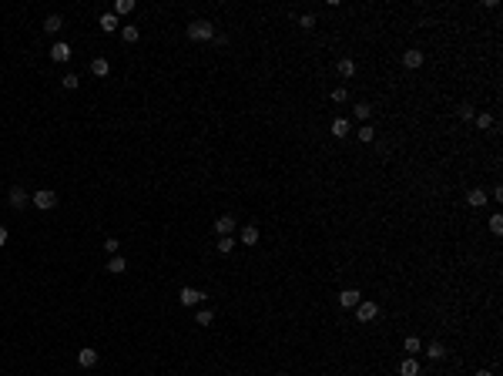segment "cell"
Masks as SVG:
<instances>
[{"instance_id":"obj_1","label":"cell","mask_w":503,"mask_h":376,"mask_svg":"<svg viewBox=\"0 0 503 376\" xmlns=\"http://www.w3.org/2000/svg\"><path fill=\"white\" fill-rule=\"evenodd\" d=\"M188 40H215V24L211 20H192L188 24Z\"/></svg>"},{"instance_id":"obj_2","label":"cell","mask_w":503,"mask_h":376,"mask_svg":"<svg viewBox=\"0 0 503 376\" xmlns=\"http://www.w3.org/2000/svg\"><path fill=\"white\" fill-rule=\"evenodd\" d=\"M178 303H181L184 309H188V306H201V303H205V292L195 289V286H184L181 292H178Z\"/></svg>"},{"instance_id":"obj_3","label":"cell","mask_w":503,"mask_h":376,"mask_svg":"<svg viewBox=\"0 0 503 376\" xmlns=\"http://www.w3.org/2000/svg\"><path fill=\"white\" fill-rule=\"evenodd\" d=\"M34 205H37L40 212L54 208L57 205V192H54V188H37V192H34Z\"/></svg>"},{"instance_id":"obj_4","label":"cell","mask_w":503,"mask_h":376,"mask_svg":"<svg viewBox=\"0 0 503 376\" xmlns=\"http://www.w3.org/2000/svg\"><path fill=\"white\" fill-rule=\"evenodd\" d=\"M376 316H379V303H369V299H362V303L356 306V319H359V322H373Z\"/></svg>"},{"instance_id":"obj_5","label":"cell","mask_w":503,"mask_h":376,"mask_svg":"<svg viewBox=\"0 0 503 376\" xmlns=\"http://www.w3.org/2000/svg\"><path fill=\"white\" fill-rule=\"evenodd\" d=\"M235 225H239V218H235V215H218L215 218V235H218V239H222V235H232Z\"/></svg>"},{"instance_id":"obj_6","label":"cell","mask_w":503,"mask_h":376,"mask_svg":"<svg viewBox=\"0 0 503 376\" xmlns=\"http://www.w3.org/2000/svg\"><path fill=\"white\" fill-rule=\"evenodd\" d=\"M359 303H362L359 289H342V292H339V306H342V309H356Z\"/></svg>"},{"instance_id":"obj_7","label":"cell","mask_w":503,"mask_h":376,"mask_svg":"<svg viewBox=\"0 0 503 376\" xmlns=\"http://www.w3.org/2000/svg\"><path fill=\"white\" fill-rule=\"evenodd\" d=\"M50 61H54V64H67V61H71V44H64V40L54 44V47H50Z\"/></svg>"},{"instance_id":"obj_8","label":"cell","mask_w":503,"mask_h":376,"mask_svg":"<svg viewBox=\"0 0 503 376\" xmlns=\"http://www.w3.org/2000/svg\"><path fill=\"white\" fill-rule=\"evenodd\" d=\"M423 51H416V47H409L406 54H403V67H409V71H416V67H423Z\"/></svg>"},{"instance_id":"obj_9","label":"cell","mask_w":503,"mask_h":376,"mask_svg":"<svg viewBox=\"0 0 503 376\" xmlns=\"http://www.w3.org/2000/svg\"><path fill=\"white\" fill-rule=\"evenodd\" d=\"M77 366H81V369H91V366H97V349H91V346H84V349L77 353Z\"/></svg>"},{"instance_id":"obj_10","label":"cell","mask_w":503,"mask_h":376,"mask_svg":"<svg viewBox=\"0 0 503 376\" xmlns=\"http://www.w3.org/2000/svg\"><path fill=\"white\" fill-rule=\"evenodd\" d=\"M7 202H10L14 208H24V205H27V188H20V185H14V188L7 192Z\"/></svg>"},{"instance_id":"obj_11","label":"cell","mask_w":503,"mask_h":376,"mask_svg":"<svg viewBox=\"0 0 503 376\" xmlns=\"http://www.w3.org/2000/svg\"><path fill=\"white\" fill-rule=\"evenodd\" d=\"M97 27H101L104 34H114V31H118V17H114L111 10H108V14H101V17H97Z\"/></svg>"},{"instance_id":"obj_12","label":"cell","mask_w":503,"mask_h":376,"mask_svg":"<svg viewBox=\"0 0 503 376\" xmlns=\"http://www.w3.org/2000/svg\"><path fill=\"white\" fill-rule=\"evenodd\" d=\"M108 71H111L108 57H94V61H91V74H94V78H108Z\"/></svg>"},{"instance_id":"obj_13","label":"cell","mask_w":503,"mask_h":376,"mask_svg":"<svg viewBox=\"0 0 503 376\" xmlns=\"http://www.w3.org/2000/svg\"><path fill=\"white\" fill-rule=\"evenodd\" d=\"M124 269H128V259H124V256H111V259H108V272H111V275H121Z\"/></svg>"},{"instance_id":"obj_14","label":"cell","mask_w":503,"mask_h":376,"mask_svg":"<svg viewBox=\"0 0 503 376\" xmlns=\"http://www.w3.org/2000/svg\"><path fill=\"white\" fill-rule=\"evenodd\" d=\"M466 202H470L473 208H483L487 205V192H483V188H470V192H466Z\"/></svg>"},{"instance_id":"obj_15","label":"cell","mask_w":503,"mask_h":376,"mask_svg":"<svg viewBox=\"0 0 503 376\" xmlns=\"http://www.w3.org/2000/svg\"><path fill=\"white\" fill-rule=\"evenodd\" d=\"M339 78H356V61H352V57H342V61H339Z\"/></svg>"},{"instance_id":"obj_16","label":"cell","mask_w":503,"mask_h":376,"mask_svg":"<svg viewBox=\"0 0 503 376\" xmlns=\"http://www.w3.org/2000/svg\"><path fill=\"white\" fill-rule=\"evenodd\" d=\"M400 376H419V363H416L413 356H406V360L400 363Z\"/></svg>"},{"instance_id":"obj_17","label":"cell","mask_w":503,"mask_h":376,"mask_svg":"<svg viewBox=\"0 0 503 376\" xmlns=\"http://www.w3.org/2000/svg\"><path fill=\"white\" fill-rule=\"evenodd\" d=\"M403 349H406L409 356H416V353H423V339L419 336H406L403 339Z\"/></svg>"},{"instance_id":"obj_18","label":"cell","mask_w":503,"mask_h":376,"mask_svg":"<svg viewBox=\"0 0 503 376\" xmlns=\"http://www.w3.org/2000/svg\"><path fill=\"white\" fill-rule=\"evenodd\" d=\"M423 349H426V356H430V360H443V356H446V346L436 343V339H433L430 346H423Z\"/></svg>"},{"instance_id":"obj_19","label":"cell","mask_w":503,"mask_h":376,"mask_svg":"<svg viewBox=\"0 0 503 376\" xmlns=\"http://www.w3.org/2000/svg\"><path fill=\"white\" fill-rule=\"evenodd\" d=\"M61 27H64V17H61V14H50L47 20H44V31H47V34H57Z\"/></svg>"},{"instance_id":"obj_20","label":"cell","mask_w":503,"mask_h":376,"mask_svg":"<svg viewBox=\"0 0 503 376\" xmlns=\"http://www.w3.org/2000/svg\"><path fill=\"white\" fill-rule=\"evenodd\" d=\"M258 242V229L255 225H245V229H242V245H255Z\"/></svg>"},{"instance_id":"obj_21","label":"cell","mask_w":503,"mask_h":376,"mask_svg":"<svg viewBox=\"0 0 503 376\" xmlns=\"http://www.w3.org/2000/svg\"><path fill=\"white\" fill-rule=\"evenodd\" d=\"M195 322H198V326H211V322H215V312L211 309H198L195 312Z\"/></svg>"},{"instance_id":"obj_22","label":"cell","mask_w":503,"mask_h":376,"mask_svg":"<svg viewBox=\"0 0 503 376\" xmlns=\"http://www.w3.org/2000/svg\"><path fill=\"white\" fill-rule=\"evenodd\" d=\"M332 135L335 138H346V135H349V121H346V118H335L332 121Z\"/></svg>"},{"instance_id":"obj_23","label":"cell","mask_w":503,"mask_h":376,"mask_svg":"<svg viewBox=\"0 0 503 376\" xmlns=\"http://www.w3.org/2000/svg\"><path fill=\"white\" fill-rule=\"evenodd\" d=\"M352 114H356V118H359V121H369V114H373V104L359 101V104H356V108H352Z\"/></svg>"},{"instance_id":"obj_24","label":"cell","mask_w":503,"mask_h":376,"mask_svg":"<svg viewBox=\"0 0 503 376\" xmlns=\"http://www.w3.org/2000/svg\"><path fill=\"white\" fill-rule=\"evenodd\" d=\"M121 37L128 40V44H135V40H138V37H141V31H138V27H135V24H124V27H121Z\"/></svg>"},{"instance_id":"obj_25","label":"cell","mask_w":503,"mask_h":376,"mask_svg":"<svg viewBox=\"0 0 503 376\" xmlns=\"http://www.w3.org/2000/svg\"><path fill=\"white\" fill-rule=\"evenodd\" d=\"M356 138H359V141H376V128H373V124H362V128L359 131H356Z\"/></svg>"},{"instance_id":"obj_26","label":"cell","mask_w":503,"mask_h":376,"mask_svg":"<svg viewBox=\"0 0 503 376\" xmlns=\"http://www.w3.org/2000/svg\"><path fill=\"white\" fill-rule=\"evenodd\" d=\"M473 121H476V128H480V131H487V128H493V114H490V111H483V114H476V118H473Z\"/></svg>"},{"instance_id":"obj_27","label":"cell","mask_w":503,"mask_h":376,"mask_svg":"<svg viewBox=\"0 0 503 376\" xmlns=\"http://www.w3.org/2000/svg\"><path fill=\"white\" fill-rule=\"evenodd\" d=\"M131 10H135V0H118V4H114V10H111V14L118 17V14H131Z\"/></svg>"},{"instance_id":"obj_28","label":"cell","mask_w":503,"mask_h":376,"mask_svg":"<svg viewBox=\"0 0 503 376\" xmlns=\"http://www.w3.org/2000/svg\"><path fill=\"white\" fill-rule=\"evenodd\" d=\"M215 245H218V252H225V256H228V252L235 248V239H232V235H222V239H218Z\"/></svg>"},{"instance_id":"obj_29","label":"cell","mask_w":503,"mask_h":376,"mask_svg":"<svg viewBox=\"0 0 503 376\" xmlns=\"http://www.w3.org/2000/svg\"><path fill=\"white\" fill-rule=\"evenodd\" d=\"M61 84H64L67 91H77V88H81V78H77V74H64V78H61Z\"/></svg>"},{"instance_id":"obj_30","label":"cell","mask_w":503,"mask_h":376,"mask_svg":"<svg viewBox=\"0 0 503 376\" xmlns=\"http://www.w3.org/2000/svg\"><path fill=\"white\" fill-rule=\"evenodd\" d=\"M299 27H302V31H312V27H315V14H302L299 17Z\"/></svg>"},{"instance_id":"obj_31","label":"cell","mask_w":503,"mask_h":376,"mask_svg":"<svg viewBox=\"0 0 503 376\" xmlns=\"http://www.w3.org/2000/svg\"><path fill=\"white\" fill-rule=\"evenodd\" d=\"M456 114H460L463 121H473V118H476V111H473V104H460V111H456Z\"/></svg>"},{"instance_id":"obj_32","label":"cell","mask_w":503,"mask_h":376,"mask_svg":"<svg viewBox=\"0 0 503 376\" xmlns=\"http://www.w3.org/2000/svg\"><path fill=\"white\" fill-rule=\"evenodd\" d=\"M329 97H332V101H335V104H342V101H349V88H335V91H332V94H329Z\"/></svg>"},{"instance_id":"obj_33","label":"cell","mask_w":503,"mask_h":376,"mask_svg":"<svg viewBox=\"0 0 503 376\" xmlns=\"http://www.w3.org/2000/svg\"><path fill=\"white\" fill-rule=\"evenodd\" d=\"M490 232H493V235L503 232V215H490Z\"/></svg>"},{"instance_id":"obj_34","label":"cell","mask_w":503,"mask_h":376,"mask_svg":"<svg viewBox=\"0 0 503 376\" xmlns=\"http://www.w3.org/2000/svg\"><path fill=\"white\" fill-rule=\"evenodd\" d=\"M118 245H121L118 239H104V252H108V256H118Z\"/></svg>"},{"instance_id":"obj_35","label":"cell","mask_w":503,"mask_h":376,"mask_svg":"<svg viewBox=\"0 0 503 376\" xmlns=\"http://www.w3.org/2000/svg\"><path fill=\"white\" fill-rule=\"evenodd\" d=\"M7 245V229H4V225H0V248Z\"/></svg>"},{"instance_id":"obj_36","label":"cell","mask_w":503,"mask_h":376,"mask_svg":"<svg viewBox=\"0 0 503 376\" xmlns=\"http://www.w3.org/2000/svg\"><path fill=\"white\" fill-rule=\"evenodd\" d=\"M476 376H493V373H490V369H480V373Z\"/></svg>"}]
</instances>
